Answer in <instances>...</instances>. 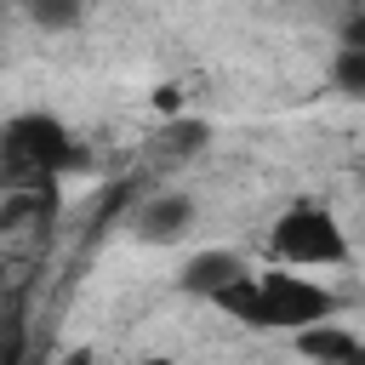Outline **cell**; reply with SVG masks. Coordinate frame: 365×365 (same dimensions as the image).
I'll return each instance as SVG.
<instances>
[{
  "label": "cell",
  "instance_id": "5",
  "mask_svg": "<svg viewBox=\"0 0 365 365\" xmlns=\"http://www.w3.org/2000/svg\"><path fill=\"white\" fill-rule=\"evenodd\" d=\"M251 268V257L245 251H228V245H211V251H194L188 262H182V274H177V285L188 291V297H200V302H211L217 291H228L240 274Z\"/></svg>",
  "mask_w": 365,
  "mask_h": 365
},
{
  "label": "cell",
  "instance_id": "8",
  "mask_svg": "<svg viewBox=\"0 0 365 365\" xmlns=\"http://www.w3.org/2000/svg\"><path fill=\"white\" fill-rule=\"evenodd\" d=\"M205 137H211V125L205 120H177V125H165V160H194L200 148H205Z\"/></svg>",
  "mask_w": 365,
  "mask_h": 365
},
{
  "label": "cell",
  "instance_id": "6",
  "mask_svg": "<svg viewBox=\"0 0 365 365\" xmlns=\"http://www.w3.org/2000/svg\"><path fill=\"white\" fill-rule=\"evenodd\" d=\"M291 342H297V354H302V359H314V365H359V359H365L359 336H354L342 319H319V325L297 331Z\"/></svg>",
  "mask_w": 365,
  "mask_h": 365
},
{
  "label": "cell",
  "instance_id": "7",
  "mask_svg": "<svg viewBox=\"0 0 365 365\" xmlns=\"http://www.w3.org/2000/svg\"><path fill=\"white\" fill-rule=\"evenodd\" d=\"M331 86L342 97H365V29H359V17L342 29V46L331 57Z\"/></svg>",
  "mask_w": 365,
  "mask_h": 365
},
{
  "label": "cell",
  "instance_id": "1",
  "mask_svg": "<svg viewBox=\"0 0 365 365\" xmlns=\"http://www.w3.org/2000/svg\"><path fill=\"white\" fill-rule=\"evenodd\" d=\"M228 319H240V325H251V331H285V336H297V331H308V325H319V319H336L342 314V297L325 285V279H308L302 268H245L228 291H217L211 297Z\"/></svg>",
  "mask_w": 365,
  "mask_h": 365
},
{
  "label": "cell",
  "instance_id": "4",
  "mask_svg": "<svg viewBox=\"0 0 365 365\" xmlns=\"http://www.w3.org/2000/svg\"><path fill=\"white\" fill-rule=\"evenodd\" d=\"M194 217H200L194 194L160 188V194H148V200L131 211V240H143V245H177V240L194 228Z\"/></svg>",
  "mask_w": 365,
  "mask_h": 365
},
{
  "label": "cell",
  "instance_id": "10",
  "mask_svg": "<svg viewBox=\"0 0 365 365\" xmlns=\"http://www.w3.org/2000/svg\"><path fill=\"white\" fill-rule=\"evenodd\" d=\"M63 365H103V354H97V348H68Z\"/></svg>",
  "mask_w": 365,
  "mask_h": 365
},
{
  "label": "cell",
  "instance_id": "9",
  "mask_svg": "<svg viewBox=\"0 0 365 365\" xmlns=\"http://www.w3.org/2000/svg\"><path fill=\"white\" fill-rule=\"evenodd\" d=\"M80 11H86V0H29V17H34V29H46V34L74 29Z\"/></svg>",
  "mask_w": 365,
  "mask_h": 365
},
{
  "label": "cell",
  "instance_id": "3",
  "mask_svg": "<svg viewBox=\"0 0 365 365\" xmlns=\"http://www.w3.org/2000/svg\"><path fill=\"white\" fill-rule=\"evenodd\" d=\"M268 262L274 268H342L348 262V228L331 205L297 200L268 228Z\"/></svg>",
  "mask_w": 365,
  "mask_h": 365
},
{
  "label": "cell",
  "instance_id": "2",
  "mask_svg": "<svg viewBox=\"0 0 365 365\" xmlns=\"http://www.w3.org/2000/svg\"><path fill=\"white\" fill-rule=\"evenodd\" d=\"M80 165L86 148L51 108H23L0 125V177L11 188H46L57 177H74Z\"/></svg>",
  "mask_w": 365,
  "mask_h": 365
},
{
  "label": "cell",
  "instance_id": "11",
  "mask_svg": "<svg viewBox=\"0 0 365 365\" xmlns=\"http://www.w3.org/2000/svg\"><path fill=\"white\" fill-rule=\"evenodd\" d=\"M137 365H177V359H171V354H143Z\"/></svg>",
  "mask_w": 365,
  "mask_h": 365
}]
</instances>
